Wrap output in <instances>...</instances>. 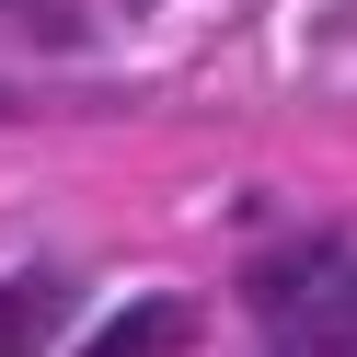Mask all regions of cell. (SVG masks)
I'll return each instance as SVG.
<instances>
[{"instance_id":"obj_4","label":"cell","mask_w":357,"mask_h":357,"mask_svg":"<svg viewBox=\"0 0 357 357\" xmlns=\"http://www.w3.org/2000/svg\"><path fill=\"white\" fill-rule=\"evenodd\" d=\"M0 35H24V47H58V58H70L93 24H81L70 0H0Z\"/></svg>"},{"instance_id":"obj_3","label":"cell","mask_w":357,"mask_h":357,"mask_svg":"<svg viewBox=\"0 0 357 357\" xmlns=\"http://www.w3.org/2000/svg\"><path fill=\"white\" fill-rule=\"evenodd\" d=\"M185 346H196V311L185 300H127L116 323H93L81 357H185Z\"/></svg>"},{"instance_id":"obj_1","label":"cell","mask_w":357,"mask_h":357,"mask_svg":"<svg viewBox=\"0 0 357 357\" xmlns=\"http://www.w3.org/2000/svg\"><path fill=\"white\" fill-rule=\"evenodd\" d=\"M265 357H357V242H300L254 265Z\"/></svg>"},{"instance_id":"obj_2","label":"cell","mask_w":357,"mask_h":357,"mask_svg":"<svg viewBox=\"0 0 357 357\" xmlns=\"http://www.w3.org/2000/svg\"><path fill=\"white\" fill-rule=\"evenodd\" d=\"M70 300H81V288L58 277V265H24V277H0V357H35L58 323H70Z\"/></svg>"}]
</instances>
